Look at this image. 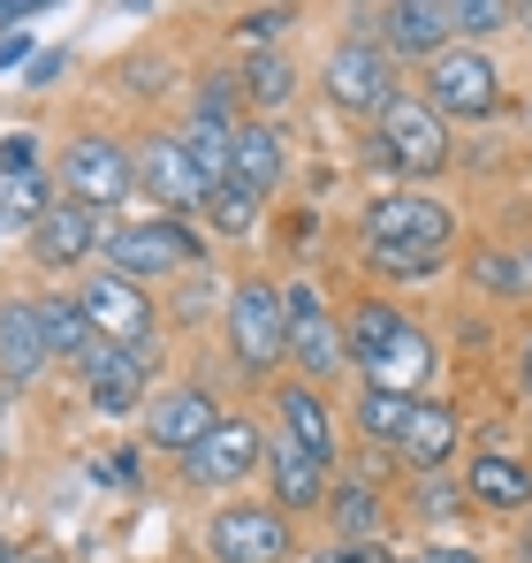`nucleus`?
I'll use <instances>...</instances> for the list:
<instances>
[{
    "label": "nucleus",
    "mask_w": 532,
    "mask_h": 563,
    "mask_svg": "<svg viewBox=\"0 0 532 563\" xmlns=\"http://www.w3.org/2000/svg\"><path fill=\"white\" fill-rule=\"evenodd\" d=\"M343 335H351V366H365V388L411 396L419 380L434 374V343L419 335V320L396 312V305H380V297L357 305L351 320H343Z\"/></svg>",
    "instance_id": "obj_1"
},
{
    "label": "nucleus",
    "mask_w": 532,
    "mask_h": 563,
    "mask_svg": "<svg viewBox=\"0 0 532 563\" xmlns=\"http://www.w3.org/2000/svg\"><path fill=\"white\" fill-rule=\"evenodd\" d=\"M456 213L426 190H388L365 206V252H411V260H448Z\"/></svg>",
    "instance_id": "obj_2"
},
{
    "label": "nucleus",
    "mask_w": 532,
    "mask_h": 563,
    "mask_svg": "<svg viewBox=\"0 0 532 563\" xmlns=\"http://www.w3.org/2000/svg\"><path fill=\"white\" fill-rule=\"evenodd\" d=\"M107 275L122 282H153V275H182V267H198L206 260V236H190L176 213H145V221H122V229H107Z\"/></svg>",
    "instance_id": "obj_3"
},
{
    "label": "nucleus",
    "mask_w": 532,
    "mask_h": 563,
    "mask_svg": "<svg viewBox=\"0 0 532 563\" xmlns=\"http://www.w3.org/2000/svg\"><path fill=\"white\" fill-rule=\"evenodd\" d=\"M281 312H289V366H297V380H335L343 366H351V335H343V320L328 312V297L312 289V282H289L281 289Z\"/></svg>",
    "instance_id": "obj_4"
},
{
    "label": "nucleus",
    "mask_w": 532,
    "mask_h": 563,
    "mask_svg": "<svg viewBox=\"0 0 532 563\" xmlns=\"http://www.w3.org/2000/svg\"><path fill=\"white\" fill-rule=\"evenodd\" d=\"M373 161L396 168V176H434L448 168V122L426 107V99H396L380 122H373Z\"/></svg>",
    "instance_id": "obj_5"
},
{
    "label": "nucleus",
    "mask_w": 532,
    "mask_h": 563,
    "mask_svg": "<svg viewBox=\"0 0 532 563\" xmlns=\"http://www.w3.org/2000/svg\"><path fill=\"white\" fill-rule=\"evenodd\" d=\"M77 305H85V320H91V335H99V343H114V351H137V358H153L160 312H153L145 282H122V275H85Z\"/></svg>",
    "instance_id": "obj_6"
},
{
    "label": "nucleus",
    "mask_w": 532,
    "mask_h": 563,
    "mask_svg": "<svg viewBox=\"0 0 532 563\" xmlns=\"http://www.w3.org/2000/svg\"><path fill=\"white\" fill-rule=\"evenodd\" d=\"M426 107L442 122H487L502 107V69L479 46H448V54L426 62Z\"/></svg>",
    "instance_id": "obj_7"
},
{
    "label": "nucleus",
    "mask_w": 532,
    "mask_h": 563,
    "mask_svg": "<svg viewBox=\"0 0 532 563\" xmlns=\"http://www.w3.org/2000/svg\"><path fill=\"white\" fill-rule=\"evenodd\" d=\"M229 351L244 374H274L289 358V312L274 282H236L229 289Z\"/></svg>",
    "instance_id": "obj_8"
},
{
    "label": "nucleus",
    "mask_w": 532,
    "mask_h": 563,
    "mask_svg": "<svg viewBox=\"0 0 532 563\" xmlns=\"http://www.w3.org/2000/svg\"><path fill=\"white\" fill-rule=\"evenodd\" d=\"M320 85H328V99H335L343 114H373V122H380V114L403 99V85H396V62L380 54V38H343V46L328 54Z\"/></svg>",
    "instance_id": "obj_9"
},
{
    "label": "nucleus",
    "mask_w": 532,
    "mask_h": 563,
    "mask_svg": "<svg viewBox=\"0 0 532 563\" xmlns=\"http://www.w3.org/2000/svg\"><path fill=\"white\" fill-rule=\"evenodd\" d=\"M130 190H137V153L130 145H114V137H69V153H62V198L107 213Z\"/></svg>",
    "instance_id": "obj_10"
},
{
    "label": "nucleus",
    "mask_w": 532,
    "mask_h": 563,
    "mask_svg": "<svg viewBox=\"0 0 532 563\" xmlns=\"http://www.w3.org/2000/svg\"><path fill=\"white\" fill-rule=\"evenodd\" d=\"M213 563H289V518L274 503H221L206 518Z\"/></svg>",
    "instance_id": "obj_11"
},
{
    "label": "nucleus",
    "mask_w": 532,
    "mask_h": 563,
    "mask_svg": "<svg viewBox=\"0 0 532 563\" xmlns=\"http://www.w3.org/2000/svg\"><path fill=\"white\" fill-rule=\"evenodd\" d=\"M259 465H266V434L252 419H229V411H221V427L182 457V479H190V487H244Z\"/></svg>",
    "instance_id": "obj_12"
},
{
    "label": "nucleus",
    "mask_w": 532,
    "mask_h": 563,
    "mask_svg": "<svg viewBox=\"0 0 532 563\" xmlns=\"http://www.w3.org/2000/svg\"><path fill=\"white\" fill-rule=\"evenodd\" d=\"M77 380H85L91 411H107V419H130V411H145V396H153V358L99 343L85 366H77Z\"/></svg>",
    "instance_id": "obj_13"
},
{
    "label": "nucleus",
    "mask_w": 532,
    "mask_h": 563,
    "mask_svg": "<svg viewBox=\"0 0 532 563\" xmlns=\"http://www.w3.org/2000/svg\"><path fill=\"white\" fill-rule=\"evenodd\" d=\"M213 427H221V404H213L206 388H190V380H182V388H160V396L145 404V442L168 450V457H190Z\"/></svg>",
    "instance_id": "obj_14"
},
{
    "label": "nucleus",
    "mask_w": 532,
    "mask_h": 563,
    "mask_svg": "<svg viewBox=\"0 0 532 563\" xmlns=\"http://www.w3.org/2000/svg\"><path fill=\"white\" fill-rule=\"evenodd\" d=\"M380 54L388 62H434V54H448V0H388L380 15Z\"/></svg>",
    "instance_id": "obj_15"
},
{
    "label": "nucleus",
    "mask_w": 532,
    "mask_h": 563,
    "mask_svg": "<svg viewBox=\"0 0 532 563\" xmlns=\"http://www.w3.org/2000/svg\"><path fill=\"white\" fill-rule=\"evenodd\" d=\"M137 190L145 198H160L168 213H190V206H206V176H198V161L182 153V137H145L137 145Z\"/></svg>",
    "instance_id": "obj_16"
},
{
    "label": "nucleus",
    "mask_w": 532,
    "mask_h": 563,
    "mask_svg": "<svg viewBox=\"0 0 532 563\" xmlns=\"http://www.w3.org/2000/svg\"><path fill=\"white\" fill-rule=\"evenodd\" d=\"M99 244H107V221H99L91 206H77V198H54V206H46V221L31 229L38 267H85Z\"/></svg>",
    "instance_id": "obj_17"
},
{
    "label": "nucleus",
    "mask_w": 532,
    "mask_h": 563,
    "mask_svg": "<svg viewBox=\"0 0 532 563\" xmlns=\"http://www.w3.org/2000/svg\"><path fill=\"white\" fill-rule=\"evenodd\" d=\"M266 479H274V510H281V518L320 510V503H328V487H335V472L320 465V457H304L289 434H266Z\"/></svg>",
    "instance_id": "obj_18"
},
{
    "label": "nucleus",
    "mask_w": 532,
    "mask_h": 563,
    "mask_svg": "<svg viewBox=\"0 0 532 563\" xmlns=\"http://www.w3.org/2000/svg\"><path fill=\"white\" fill-rule=\"evenodd\" d=\"M54 366V351H46V320H38V297H15V305H0V380L15 388H31V380Z\"/></svg>",
    "instance_id": "obj_19"
},
{
    "label": "nucleus",
    "mask_w": 532,
    "mask_h": 563,
    "mask_svg": "<svg viewBox=\"0 0 532 563\" xmlns=\"http://www.w3.org/2000/svg\"><path fill=\"white\" fill-rule=\"evenodd\" d=\"M464 450V427H456V411L434 404V396H419L411 404V419H403V434H396V457L411 472H448V457Z\"/></svg>",
    "instance_id": "obj_20"
},
{
    "label": "nucleus",
    "mask_w": 532,
    "mask_h": 563,
    "mask_svg": "<svg viewBox=\"0 0 532 563\" xmlns=\"http://www.w3.org/2000/svg\"><path fill=\"white\" fill-rule=\"evenodd\" d=\"M274 411H281V434H289L304 457H320V465L335 472V411H328V396H320L312 380H281V388H274Z\"/></svg>",
    "instance_id": "obj_21"
},
{
    "label": "nucleus",
    "mask_w": 532,
    "mask_h": 563,
    "mask_svg": "<svg viewBox=\"0 0 532 563\" xmlns=\"http://www.w3.org/2000/svg\"><path fill=\"white\" fill-rule=\"evenodd\" d=\"M281 168H289L281 130H274V122H236V145H229V184H244L252 198H274Z\"/></svg>",
    "instance_id": "obj_22"
},
{
    "label": "nucleus",
    "mask_w": 532,
    "mask_h": 563,
    "mask_svg": "<svg viewBox=\"0 0 532 563\" xmlns=\"http://www.w3.org/2000/svg\"><path fill=\"white\" fill-rule=\"evenodd\" d=\"M464 487H472V503H487V510H502V518L532 510V465L510 457V450H479V457L464 465Z\"/></svg>",
    "instance_id": "obj_23"
},
{
    "label": "nucleus",
    "mask_w": 532,
    "mask_h": 563,
    "mask_svg": "<svg viewBox=\"0 0 532 563\" xmlns=\"http://www.w3.org/2000/svg\"><path fill=\"white\" fill-rule=\"evenodd\" d=\"M328 518H335L343 541H365V533L388 526V503H380L373 479H335V487H328Z\"/></svg>",
    "instance_id": "obj_24"
},
{
    "label": "nucleus",
    "mask_w": 532,
    "mask_h": 563,
    "mask_svg": "<svg viewBox=\"0 0 532 563\" xmlns=\"http://www.w3.org/2000/svg\"><path fill=\"white\" fill-rule=\"evenodd\" d=\"M38 320H46V351H54V358L85 366L91 351H99V335H91V320H85L77 297H38Z\"/></svg>",
    "instance_id": "obj_25"
},
{
    "label": "nucleus",
    "mask_w": 532,
    "mask_h": 563,
    "mask_svg": "<svg viewBox=\"0 0 532 563\" xmlns=\"http://www.w3.org/2000/svg\"><path fill=\"white\" fill-rule=\"evenodd\" d=\"M54 206V190L38 168H0V229H38Z\"/></svg>",
    "instance_id": "obj_26"
},
{
    "label": "nucleus",
    "mask_w": 532,
    "mask_h": 563,
    "mask_svg": "<svg viewBox=\"0 0 532 563\" xmlns=\"http://www.w3.org/2000/svg\"><path fill=\"white\" fill-rule=\"evenodd\" d=\"M244 99H252L259 114H281V107L297 99V69H289V54H281V46L244 62Z\"/></svg>",
    "instance_id": "obj_27"
},
{
    "label": "nucleus",
    "mask_w": 532,
    "mask_h": 563,
    "mask_svg": "<svg viewBox=\"0 0 532 563\" xmlns=\"http://www.w3.org/2000/svg\"><path fill=\"white\" fill-rule=\"evenodd\" d=\"M411 404H419V396H396V388H365V396H357V434H365V442H388V450H396V434H403Z\"/></svg>",
    "instance_id": "obj_28"
},
{
    "label": "nucleus",
    "mask_w": 532,
    "mask_h": 563,
    "mask_svg": "<svg viewBox=\"0 0 532 563\" xmlns=\"http://www.w3.org/2000/svg\"><path fill=\"white\" fill-rule=\"evenodd\" d=\"M259 213H266V198H252L244 184H213V190H206V221H213L221 236H252Z\"/></svg>",
    "instance_id": "obj_29"
},
{
    "label": "nucleus",
    "mask_w": 532,
    "mask_h": 563,
    "mask_svg": "<svg viewBox=\"0 0 532 563\" xmlns=\"http://www.w3.org/2000/svg\"><path fill=\"white\" fill-rule=\"evenodd\" d=\"M479 282L495 297H532V244L525 252H479Z\"/></svg>",
    "instance_id": "obj_30"
},
{
    "label": "nucleus",
    "mask_w": 532,
    "mask_h": 563,
    "mask_svg": "<svg viewBox=\"0 0 532 563\" xmlns=\"http://www.w3.org/2000/svg\"><path fill=\"white\" fill-rule=\"evenodd\" d=\"M289 23H297V8H244V15H236V38H244L252 54H274Z\"/></svg>",
    "instance_id": "obj_31"
},
{
    "label": "nucleus",
    "mask_w": 532,
    "mask_h": 563,
    "mask_svg": "<svg viewBox=\"0 0 532 563\" xmlns=\"http://www.w3.org/2000/svg\"><path fill=\"white\" fill-rule=\"evenodd\" d=\"M448 23L456 31H502V23H518V8H502V0H448Z\"/></svg>",
    "instance_id": "obj_32"
},
{
    "label": "nucleus",
    "mask_w": 532,
    "mask_h": 563,
    "mask_svg": "<svg viewBox=\"0 0 532 563\" xmlns=\"http://www.w3.org/2000/svg\"><path fill=\"white\" fill-rule=\"evenodd\" d=\"M365 267H373V275H396V282H426L442 260H411V252H365Z\"/></svg>",
    "instance_id": "obj_33"
},
{
    "label": "nucleus",
    "mask_w": 532,
    "mask_h": 563,
    "mask_svg": "<svg viewBox=\"0 0 532 563\" xmlns=\"http://www.w3.org/2000/svg\"><path fill=\"white\" fill-rule=\"evenodd\" d=\"M419 510H426V518L456 510V487H442V472H419Z\"/></svg>",
    "instance_id": "obj_34"
},
{
    "label": "nucleus",
    "mask_w": 532,
    "mask_h": 563,
    "mask_svg": "<svg viewBox=\"0 0 532 563\" xmlns=\"http://www.w3.org/2000/svg\"><path fill=\"white\" fill-rule=\"evenodd\" d=\"M0 168H38V137H31V130L0 137Z\"/></svg>",
    "instance_id": "obj_35"
},
{
    "label": "nucleus",
    "mask_w": 532,
    "mask_h": 563,
    "mask_svg": "<svg viewBox=\"0 0 532 563\" xmlns=\"http://www.w3.org/2000/svg\"><path fill=\"white\" fill-rule=\"evenodd\" d=\"M419 563H479V556H472V549H448V541H434V549H426Z\"/></svg>",
    "instance_id": "obj_36"
},
{
    "label": "nucleus",
    "mask_w": 532,
    "mask_h": 563,
    "mask_svg": "<svg viewBox=\"0 0 532 563\" xmlns=\"http://www.w3.org/2000/svg\"><path fill=\"white\" fill-rule=\"evenodd\" d=\"M8 62H31V31H23V38H0V69H8Z\"/></svg>",
    "instance_id": "obj_37"
},
{
    "label": "nucleus",
    "mask_w": 532,
    "mask_h": 563,
    "mask_svg": "<svg viewBox=\"0 0 532 563\" xmlns=\"http://www.w3.org/2000/svg\"><path fill=\"white\" fill-rule=\"evenodd\" d=\"M518 380H525V396H532V335H525V351H518Z\"/></svg>",
    "instance_id": "obj_38"
},
{
    "label": "nucleus",
    "mask_w": 532,
    "mask_h": 563,
    "mask_svg": "<svg viewBox=\"0 0 532 563\" xmlns=\"http://www.w3.org/2000/svg\"><path fill=\"white\" fill-rule=\"evenodd\" d=\"M0 563H23V549H15V541H0Z\"/></svg>",
    "instance_id": "obj_39"
},
{
    "label": "nucleus",
    "mask_w": 532,
    "mask_h": 563,
    "mask_svg": "<svg viewBox=\"0 0 532 563\" xmlns=\"http://www.w3.org/2000/svg\"><path fill=\"white\" fill-rule=\"evenodd\" d=\"M518 23H532V8H518Z\"/></svg>",
    "instance_id": "obj_40"
},
{
    "label": "nucleus",
    "mask_w": 532,
    "mask_h": 563,
    "mask_svg": "<svg viewBox=\"0 0 532 563\" xmlns=\"http://www.w3.org/2000/svg\"><path fill=\"white\" fill-rule=\"evenodd\" d=\"M525 549H532V533H525Z\"/></svg>",
    "instance_id": "obj_41"
}]
</instances>
